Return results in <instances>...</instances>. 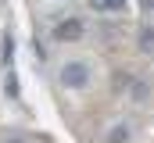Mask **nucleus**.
I'll return each instance as SVG.
<instances>
[{
    "label": "nucleus",
    "mask_w": 154,
    "mask_h": 143,
    "mask_svg": "<svg viewBox=\"0 0 154 143\" xmlns=\"http://www.w3.org/2000/svg\"><path fill=\"white\" fill-rule=\"evenodd\" d=\"M111 143H125V129H122V125H118L115 132H111Z\"/></svg>",
    "instance_id": "nucleus-5"
},
{
    "label": "nucleus",
    "mask_w": 154,
    "mask_h": 143,
    "mask_svg": "<svg viewBox=\"0 0 154 143\" xmlns=\"http://www.w3.org/2000/svg\"><path fill=\"white\" fill-rule=\"evenodd\" d=\"M61 82H65L68 90H82V86L90 82V68H86L82 61H68V65L61 68Z\"/></svg>",
    "instance_id": "nucleus-1"
},
{
    "label": "nucleus",
    "mask_w": 154,
    "mask_h": 143,
    "mask_svg": "<svg viewBox=\"0 0 154 143\" xmlns=\"http://www.w3.org/2000/svg\"><path fill=\"white\" fill-rule=\"evenodd\" d=\"M11 143H22V140H11Z\"/></svg>",
    "instance_id": "nucleus-6"
},
{
    "label": "nucleus",
    "mask_w": 154,
    "mask_h": 143,
    "mask_svg": "<svg viewBox=\"0 0 154 143\" xmlns=\"http://www.w3.org/2000/svg\"><path fill=\"white\" fill-rule=\"evenodd\" d=\"M90 4H93L97 11H118V7H122L125 0H90Z\"/></svg>",
    "instance_id": "nucleus-3"
},
{
    "label": "nucleus",
    "mask_w": 154,
    "mask_h": 143,
    "mask_svg": "<svg viewBox=\"0 0 154 143\" xmlns=\"http://www.w3.org/2000/svg\"><path fill=\"white\" fill-rule=\"evenodd\" d=\"M54 36H57V39H79V36H82V22L68 18V22H61V25L54 29Z\"/></svg>",
    "instance_id": "nucleus-2"
},
{
    "label": "nucleus",
    "mask_w": 154,
    "mask_h": 143,
    "mask_svg": "<svg viewBox=\"0 0 154 143\" xmlns=\"http://www.w3.org/2000/svg\"><path fill=\"white\" fill-rule=\"evenodd\" d=\"M140 43H143V47H147V50H154V29H147V32L140 36Z\"/></svg>",
    "instance_id": "nucleus-4"
}]
</instances>
